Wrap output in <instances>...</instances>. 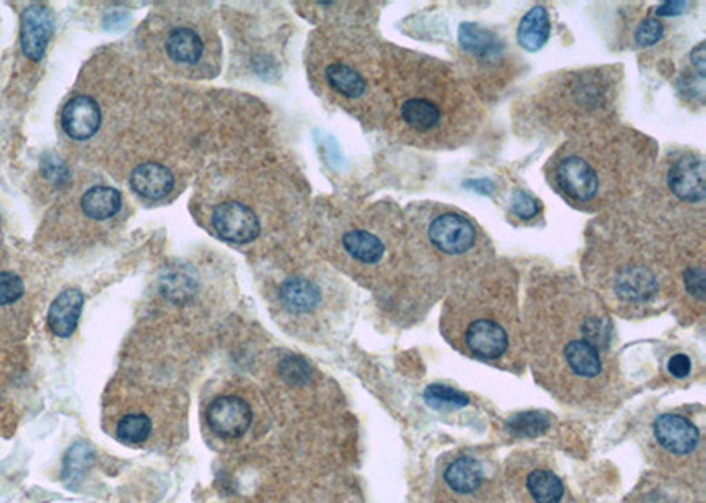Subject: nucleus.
<instances>
[{
    "label": "nucleus",
    "instance_id": "nucleus-2",
    "mask_svg": "<svg viewBox=\"0 0 706 503\" xmlns=\"http://www.w3.org/2000/svg\"><path fill=\"white\" fill-rule=\"evenodd\" d=\"M484 122V101L452 63L387 43L382 128L394 140L424 150H458L470 145Z\"/></svg>",
    "mask_w": 706,
    "mask_h": 503
},
{
    "label": "nucleus",
    "instance_id": "nucleus-13",
    "mask_svg": "<svg viewBox=\"0 0 706 503\" xmlns=\"http://www.w3.org/2000/svg\"><path fill=\"white\" fill-rule=\"evenodd\" d=\"M52 33H53V18L46 5L34 4L24 11L20 43L24 53L31 61L35 63L41 61V57L46 52Z\"/></svg>",
    "mask_w": 706,
    "mask_h": 503
},
{
    "label": "nucleus",
    "instance_id": "nucleus-34",
    "mask_svg": "<svg viewBox=\"0 0 706 503\" xmlns=\"http://www.w3.org/2000/svg\"><path fill=\"white\" fill-rule=\"evenodd\" d=\"M469 186L470 188H475L477 191H480V193H484V195H488L493 188H495V184L489 180V179H482V180H471V182H469Z\"/></svg>",
    "mask_w": 706,
    "mask_h": 503
},
{
    "label": "nucleus",
    "instance_id": "nucleus-33",
    "mask_svg": "<svg viewBox=\"0 0 706 503\" xmlns=\"http://www.w3.org/2000/svg\"><path fill=\"white\" fill-rule=\"evenodd\" d=\"M691 359L685 355V353H678V355H672L668 363V371L670 374L674 378H685L691 374Z\"/></svg>",
    "mask_w": 706,
    "mask_h": 503
},
{
    "label": "nucleus",
    "instance_id": "nucleus-18",
    "mask_svg": "<svg viewBox=\"0 0 706 503\" xmlns=\"http://www.w3.org/2000/svg\"><path fill=\"white\" fill-rule=\"evenodd\" d=\"M175 179L169 168L158 163H145L133 169L131 188L143 198L160 200L173 189Z\"/></svg>",
    "mask_w": 706,
    "mask_h": 503
},
{
    "label": "nucleus",
    "instance_id": "nucleus-15",
    "mask_svg": "<svg viewBox=\"0 0 706 503\" xmlns=\"http://www.w3.org/2000/svg\"><path fill=\"white\" fill-rule=\"evenodd\" d=\"M64 131L73 140H89L102 126L100 104L89 96H76L63 111Z\"/></svg>",
    "mask_w": 706,
    "mask_h": 503
},
{
    "label": "nucleus",
    "instance_id": "nucleus-11",
    "mask_svg": "<svg viewBox=\"0 0 706 503\" xmlns=\"http://www.w3.org/2000/svg\"><path fill=\"white\" fill-rule=\"evenodd\" d=\"M212 225L216 234L234 244H247L260 235V221L256 214L237 201H227L216 207Z\"/></svg>",
    "mask_w": 706,
    "mask_h": 503
},
{
    "label": "nucleus",
    "instance_id": "nucleus-28",
    "mask_svg": "<svg viewBox=\"0 0 706 503\" xmlns=\"http://www.w3.org/2000/svg\"><path fill=\"white\" fill-rule=\"evenodd\" d=\"M510 210L519 221H534L542 212L540 201L527 191H516L510 201Z\"/></svg>",
    "mask_w": 706,
    "mask_h": 503
},
{
    "label": "nucleus",
    "instance_id": "nucleus-5",
    "mask_svg": "<svg viewBox=\"0 0 706 503\" xmlns=\"http://www.w3.org/2000/svg\"><path fill=\"white\" fill-rule=\"evenodd\" d=\"M353 272L383 299H415L443 290L424 266L404 208L374 203L339 238Z\"/></svg>",
    "mask_w": 706,
    "mask_h": 503
},
{
    "label": "nucleus",
    "instance_id": "nucleus-30",
    "mask_svg": "<svg viewBox=\"0 0 706 503\" xmlns=\"http://www.w3.org/2000/svg\"><path fill=\"white\" fill-rule=\"evenodd\" d=\"M163 295H167L169 301L180 302L189 299L193 295V281L186 276H169L163 277Z\"/></svg>",
    "mask_w": 706,
    "mask_h": 503
},
{
    "label": "nucleus",
    "instance_id": "nucleus-6",
    "mask_svg": "<svg viewBox=\"0 0 706 503\" xmlns=\"http://www.w3.org/2000/svg\"><path fill=\"white\" fill-rule=\"evenodd\" d=\"M519 274L495 258L450 286L445 325L471 357L500 363L512 348Z\"/></svg>",
    "mask_w": 706,
    "mask_h": 503
},
{
    "label": "nucleus",
    "instance_id": "nucleus-19",
    "mask_svg": "<svg viewBox=\"0 0 706 503\" xmlns=\"http://www.w3.org/2000/svg\"><path fill=\"white\" fill-rule=\"evenodd\" d=\"M551 35V18L544 5H534L519 22L517 44L530 53L540 52Z\"/></svg>",
    "mask_w": 706,
    "mask_h": 503
},
{
    "label": "nucleus",
    "instance_id": "nucleus-29",
    "mask_svg": "<svg viewBox=\"0 0 706 503\" xmlns=\"http://www.w3.org/2000/svg\"><path fill=\"white\" fill-rule=\"evenodd\" d=\"M279 372L286 382L294 385H305L313 378V369L301 357L285 359L279 366Z\"/></svg>",
    "mask_w": 706,
    "mask_h": 503
},
{
    "label": "nucleus",
    "instance_id": "nucleus-22",
    "mask_svg": "<svg viewBox=\"0 0 706 503\" xmlns=\"http://www.w3.org/2000/svg\"><path fill=\"white\" fill-rule=\"evenodd\" d=\"M445 482L456 493H473L482 484V467L473 458H458L445 469Z\"/></svg>",
    "mask_w": 706,
    "mask_h": 503
},
{
    "label": "nucleus",
    "instance_id": "nucleus-24",
    "mask_svg": "<svg viewBox=\"0 0 706 503\" xmlns=\"http://www.w3.org/2000/svg\"><path fill=\"white\" fill-rule=\"evenodd\" d=\"M551 421L542 411H523L508 419L507 430L514 436H538L546 433Z\"/></svg>",
    "mask_w": 706,
    "mask_h": 503
},
{
    "label": "nucleus",
    "instance_id": "nucleus-21",
    "mask_svg": "<svg viewBox=\"0 0 706 503\" xmlns=\"http://www.w3.org/2000/svg\"><path fill=\"white\" fill-rule=\"evenodd\" d=\"M167 53L180 64H197L203 53L202 37L191 29H175L165 43Z\"/></svg>",
    "mask_w": 706,
    "mask_h": 503
},
{
    "label": "nucleus",
    "instance_id": "nucleus-25",
    "mask_svg": "<svg viewBox=\"0 0 706 503\" xmlns=\"http://www.w3.org/2000/svg\"><path fill=\"white\" fill-rule=\"evenodd\" d=\"M152 431V422L143 413H130L124 415L117 424V435L130 445L143 443Z\"/></svg>",
    "mask_w": 706,
    "mask_h": 503
},
{
    "label": "nucleus",
    "instance_id": "nucleus-16",
    "mask_svg": "<svg viewBox=\"0 0 706 503\" xmlns=\"http://www.w3.org/2000/svg\"><path fill=\"white\" fill-rule=\"evenodd\" d=\"M83 295L80 290L71 288L63 292L52 302L48 311V327L57 337H69L76 331L82 314Z\"/></svg>",
    "mask_w": 706,
    "mask_h": 503
},
{
    "label": "nucleus",
    "instance_id": "nucleus-27",
    "mask_svg": "<svg viewBox=\"0 0 706 503\" xmlns=\"http://www.w3.org/2000/svg\"><path fill=\"white\" fill-rule=\"evenodd\" d=\"M664 33H666L664 24L659 18L648 15L643 20H639L634 31V41L641 48H650L664 37Z\"/></svg>",
    "mask_w": 706,
    "mask_h": 503
},
{
    "label": "nucleus",
    "instance_id": "nucleus-14",
    "mask_svg": "<svg viewBox=\"0 0 706 503\" xmlns=\"http://www.w3.org/2000/svg\"><path fill=\"white\" fill-rule=\"evenodd\" d=\"M653 433L659 443L674 454H689L700 443L698 428L676 413L661 415L653 424Z\"/></svg>",
    "mask_w": 706,
    "mask_h": 503
},
{
    "label": "nucleus",
    "instance_id": "nucleus-32",
    "mask_svg": "<svg viewBox=\"0 0 706 503\" xmlns=\"http://www.w3.org/2000/svg\"><path fill=\"white\" fill-rule=\"evenodd\" d=\"M69 456L74 458V461L69 458H66V461H64V471L68 469L69 477H76L78 473H83L92 463V452L82 445H74L69 450Z\"/></svg>",
    "mask_w": 706,
    "mask_h": 503
},
{
    "label": "nucleus",
    "instance_id": "nucleus-10",
    "mask_svg": "<svg viewBox=\"0 0 706 503\" xmlns=\"http://www.w3.org/2000/svg\"><path fill=\"white\" fill-rule=\"evenodd\" d=\"M484 102L504 96L521 73V61L504 35L477 22L456 34V64Z\"/></svg>",
    "mask_w": 706,
    "mask_h": 503
},
{
    "label": "nucleus",
    "instance_id": "nucleus-12",
    "mask_svg": "<svg viewBox=\"0 0 706 503\" xmlns=\"http://www.w3.org/2000/svg\"><path fill=\"white\" fill-rule=\"evenodd\" d=\"M251 408L238 396H221L210 402L207 422L210 430L221 438H238L251 426Z\"/></svg>",
    "mask_w": 706,
    "mask_h": 503
},
{
    "label": "nucleus",
    "instance_id": "nucleus-3",
    "mask_svg": "<svg viewBox=\"0 0 706 503\" xmlns=\"http://www.w3.org/2000/svg\"><path fill=\"white\" fill-rule=\"evenodd\" d=\"M657 156L653 138L611 121L566 138L544 173L549 188L572 208L599 216L638 197Z\"/></svg>",
    "mask_w": 706,
    "mask_h": 503
},
{
    "label": "nucleus",
    "instance_id": "nucleus-23",
    "mask_svg": "<svg viewBox=\"0 0 706 503\" xmlns=\"http://www.w3.org/2000/svg\"><path fill=\"white\" fill-rule=\"evenodd\" d=\"M527 488L537 503H560L564 497L562 480L547 469L532 471L527 479Z\"/></svg>",
    "mask_w": 706,
    "mask_h": 503
},
{
    "label": "nucleus",
    "instance_id": "nucleus-8",
    "mask_svg": "<svg viewBox=\"0 0 706 503\" xmlns=\"http://www.w3.org/2000/svg\"><path fill=\"white\" fill-rule=\"evenodd\" d=\"M339 57L324 64V82L329 91L355 110L371 126H383L385 119V46L370 31L336 35Z\"/></svg>",
    "mask_w": 706,
    "mask_h": 503
},
{
    "label": "nucleus",
    "instance_id": "nucleus-20",
    "mask_svg": "<svg viewBox=\"0 0 706 503\" xmlns=\"http://www.w3.org/2000/svg\"><path fill=\"white\" fill-rule=\"evenodd\" d=\"M121 207H122L121 193L106 186L91 188L82 198V210L85 212L87 218L94 221H104L113 218L115 214H119Z\"/></svg>",
    "mask_w": 706,
    "mask_h": 503
},
{
    "label": "nucleus",
    "instance_id": "nucleus-31",
    "mask_svg": "<svg viewBox=\"0 0 706 503\" xmlns=\"http://www.w3.org/2000/svg\"><path fill=\"white\" fill-rule=\"evenodd\" d=\"M24 292V281L16 274L0 272V305H9L20 301Z\"/></svg>",
    "mask_w": 706,
    "mask_h": 503
},
{
    "label": "nucleus",
    "instance_id": "nucleus-9",
    "mask_svg": "<svg viewBox=\"0 0 706 503\" xmlns=\"http://www.w3.org/2000/svg\"><path fill=\"white\" fill-rule=\"evenodd\" d=\"M705 158L698 150H672L655 165L638 198L676 228L705 225Z\"/></svg>",
    "mask_w": 706,
    "mask_h": 503
},
{
    "label": "nucleus",
    "instance_id": "nucleus-17",
    "mask_svg": "<svg viewBox=\"0 0 706 503\" xmlns=\"http://www.w3.org/2000/svg\"><path fill=\"white\" fill-rule=\"evenodd\" d=\"M279 297L288 311L305 314L322 304V288L309 277L295 276L281 285Z\"/></svg>",
    "mask_w": 706,
    "mask_h": 503
},
{
    "label": "nucleus",
    "instance_id": "nucleus-4",
    "mask_svg": "<svg viewBox=\"0 0 706 503\" xmlns=\"http://www.w3.org/2000/svg\"><path fill=\"white\" fill-rule=\"evenodd\" d=\"M622 83L624 69L618 66L551 73L516 101V131L528 138H569L616 121Z\"/></svg>",
    "mask_w": 706,
    "mask_h": 503
},
{
    "label": "nucleus",
    "instance_id": "nucleus-7",
    "mask_svg": "<svg viewBox=\"0 0 706 503\" xmlns=\"http://www.w3.org/2000/svg\"><path fill=\"white\" fill-rule=\"evenodd\" d=\"M404 214L421 258L441 288L497 258L491 238L454 205L421 201L408 205Z\"/></svg>",
    "mask_w": 706,
    "mask_h": 503
},
{
    "label": "nucleus",
    "instance_id": "nucleus-1",
    "mask_svg": "<svg viewBox=\"0 0 706 503\" xmlns=\"http://www.w3.org/2000/svg\"><path fill=\"white\" fill-rule=\"evenodd\" d=\"M705 234L706 228H674L636 197L590 223L583 251L585 283L620 311H650L676 297L680 266L705 247Z\"/></svg>",
    "mask_w": 706,
    "mask_h": 503
},
{
    "label": "nucleus",
    "instance_id": "nucleus-26",
    "mask_svg": "<svg viewBox=\"0 0 706 503\" xmlns=\"http://www.w3.org/2000/svg\"><path fill=\"white\" fill-rule=\"evenodd\" d=\"M424 400L438 410H456L469 404L467 394L447 385H430L424 392Z\"/></svg>",
    "mask_w": 706,
    "mask_h": 503
}]
</instances>
